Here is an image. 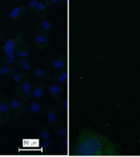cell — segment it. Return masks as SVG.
I'll list each match as a JSON object with an SVG mask.
<instances>
[{"label":"cell","mask_w":140,"mask_h":157,"mask_svg":"<svg viewBox=\"0 0 140 157\" xmlns=\"http://www.w3.org/2000/svg\"><path fill=\"white\" fill-rule=\"evenodd\" d=\"M27 76H28V72L25 71H15L13 75H12V78L16 83H19L22 81H24L26 79Z\"/></svg>","instance_id":"obj_16"},{"label":"cell","mask_w":140,"mask_h":157,"mask_svg":"<svg viewBox=\"0 0 140 157\" xmlns=\"http://www.w3.org/2000/svg\"><path fill=\"white\" fill-rule=\"evenodd\" d=\"M33 74H34V76L35 78L41 79V80H49V78H50L49 74L46 71L43 70V69H34V71H33Z\"/></svg>","instance_id":"obj_14"},{"label":"cell","mask_w":140,"mask_h":157,"mask_svg":"<svg viewBox=\"0 0 140 157\" xmlns=\"http://www.w3.org/2000/svg\"><path fill=\"white\" fill-rule=\"evenodd\" d=\"M47 110L46 101L43 100L42 98L40 99H34L32 101L29 106V110L32 114H44Z\"/></svg>","instance_id":"obj_4"},{"label":"cell","mask_w":140,"mask_h":157,"mask_svg":"<svg viewBox=\"0 0 140 157\" xmlns=\"http://www.w3.org/2000/svg\"><path fill=\"white\" fill-rule=\"evenodd\" d=\"M16 58H17V55H16V54L8 55V56H6V55H5L2 61L4 62V64H12L13 62L16 61V60H17Z\"/></svg>","instance_id":"obj_25"},{"label":"cell","mask_w":140,"mask_h":157,"mask_svg":"<svg viewBox=\"0 0 140 157\" xmlns=\"http://www.w3.org/2000/svg\"><path fill=\"white\" fill-rule=\"evenodd\" d=\"M79 156H113L122 151L120 145L88 128H83L75 147Z\"/></svg>","instance_id":"obj_1"},{"label":"cell","mask_w":140,"mask_h":157,"mask_svg":"<svg viewBox=\"0 0 140 157\" xmlns=\"http://www.w3.org/2000/svg\"><path fill=\"white\" fill-rule=\"evenodd\" d=\"M25 1H29V0H25Z\"/></svg>","instance_id":"obj_32"},{"label":"cell","mask_w":140,"mask_h":157,"mask_svg":"<svg viewBox=\"0 0 140 157\" xmlns=\"http://www.w3.org/2000/svg\"><path fill=\"white\" fill-rule=\"evenodd\" d=\"M67 132H68V128H67L66 125L61 126L56 129V134L59 137H66L67 135Z\"/></svg>","instance_id":"obj_22"},{"label":"cell","mask_w":140,"mask_h":157,"mask_svg":"<svg viewBox=\"0 0 140 157\" xmlns=\"http://www.w3.org/2000/svg\"><path fill=\"white\" fill-rule=\"evenodd\" d=\"M32 84L29 81L24 80L18 83L17 88H16V94L17 97L21 98L22 100L26 101L30 97L31 94Z\"/></svg>","instance_id":"obj_3"},{"label":"cell","mask_w":140,"mask_h":157,"mask_svg":"<svg viewBox=\"0 0 140 157\" xmlns=\"http://www.w3.org/2000/svg\"><path fill=\"white\" fill-rule=\"evenodd\" d=\"M46 12H47V4L46 2H39L38 7H37L36 10L34 14L39 16L41 19H44L46 17Z\"/></svg>","instance_id":"obj_19"},{"label":"cell","mask_w":140,"mask_h":157,"mask_svg":"<svg viewBox=\"0 0 140 157\" xmlns=\"http://www.w3.org/2000/svg\"><path fill=\"white\" fill-rule=\"evenodd\" d=\"M12 111L10 109L9 103L6 100L0 101V124H4L10 120L12 117Z\"/></svg>","instance_id":"obj_5"},{"label":"cell","mask_w":140,"mask_h":157,"mask_svg":"<svg viewBox=\"0 0 140 157\" xmlns=\"http://www.w3.org/2000/svg\"><path fill=\"white\" fill-rule=\"evenodd\" d=\"M52 146H53V143L52 141H50V139L44 140L41 143L42 149L44 151H52Z\"/></svg>","instance_id":"obj_23"},{"label":"cell","mask_w":140,"mask_h":157,"mask_svg":"<svg viewBox=\"0 0 140 157\" xmlns=\"http://www.w3.org/2000/svg\"><path fill=\"white\" fill-rule=\"evenodd\" d=\"M63 89L58 84H52L49 87V93L54 101H59L62 95Z\"/></svg>","instance_id":"obj_10"},{"label":"cell","mask_w":140,"mask_h":157,"mask_svg":"<svg viewBox=\"0 0 140 157\" xmlns=\"http://www.w3.org/2000/svg\"><path fill=\"white\" fill-rule=\"evenodd\" d=\"M52 66L56 70H62L66 66V56H60L52 61Z\"/></svg>","instance_id":"obj_13"},{"label":"cell","mask_w":140,"mask_h":157,"mask_svg":"<svg viewBox=\"0 0 140 157\" xmlns=\"http://www.w3.org/2000/svg\"><path fill=\"white\" fill-rule=\"evenodd\" d=\"M15 1H16V2H21L22 0H15Z\"/></svg>","instance_id":"obj_30"},{"label":"cell","mask_w":140,"mask_h":157,"mask_svg":"<svg viewBox=\"0 0 140 157\" xmlns=\"http://www.w3.org/2000/svg\"><path fill=\"white\" fill-rule=\"evenodd\" d=\"M17 56L19 57V58H28L29 56V52L28 48L26 47L25 44H24V45L20 48V50L17 52Z\"/></svg>","instance_id":"obj_21"},{"label":"cell","mask_w":140,"mask_h":157,"mask_svg":"<svg viewBox=\"0 0 140 157\" xmlns=\"http://www.w3.org/2000/svg\"><path fill=\"white\" fill-rule=\"evenodd\" d=\"M1 68V72L2 75L6 76V77H10L12 76L15 71V67L12 66V64H4L2 66H0Z\"/></svg>","instance_id":"obj_15"},{"label":"cell","mask_w":140,"mask_h":157,"mask_svg":"<svg viewBox=\"0 0 140 157\" xmlns=\"http://www.w3.org/2000/svg\"><path fill=\"white\" fill-rule=\"evenodd\" d=\"M1 75H2V72H1V68H0V78H1Z\"/></svg>","instance_id":"obj_29"},{"label":"cell","mask_w":140,"mask_h":157,"mask_svg":"<svg viewBox=\"0 0 140 157\" xmlns=\"http://www.w3.org/2000/svg\"><path fill=\"white\" fill-rule=\"evenodd\" d=\"M9 106L11 111H12V115L16 118L23 115L25 111V108L23 103L17 98H14L10 101Z\"/></svg>","instance_id":"obj_6"},{"label":"cell","mask_w":140,"mask_h":157,"mask_svg":"<svg viewBox=\"0 0 140 157\" xmlns=\"http://www.w3.org/2000/svg\"><path fill=\"white\" fill-rule=\"evenodd\" d=\"M25 12H26V7H25L24 5L17 6L10 12L9 17L12 20H17L21 18L23 15L25 14Z\"/></svg>","instance_id":"obj_11"},{"label":"cell","mask_w":140,"mask_h":157,"mask_svg":"<svg viewBox=\"0 0 140 157\" xmlns=\"http://www.w3.org/2000/svg\"><path fill=\"white\" fill-rule=\"evenodd\" d=\"M17 66L22 71H29L31 70V65H30L29 61H27L26 58L17 59Z\"/></svg>","instance_id":"obj_20"},{"label":"cell","mask_w":140,"mask_h":157,"mask_svg":"<svg viewBox=\"0 0 140 157\" xmlns=\"http://www.w3.org/2000/svg\"><path fill=\"white\" fill-rule=\"evenodd\" d=\"M67 77H68V74L66 70H64L60 72H56L54 75L53 78L54 81L58 83H65L67 81Z\"/></svg>","instance_id":"obj_18"},{"label":"cell","mask_w":140,"mask_h":157,"mask_svg":"<svg viewBox=\"0 0 140 157\" xmlns=\"http://www.w3.org/2000/svg\"><path fill=\"white\" fill-rule=\"evenodd\" d=\"M61 2H64V3H66V2H67V0H61Z\"/></svg>","instance_id":"obj_28"},{"label":"cell","mask_w":140,"mask_h":157,"mask_svg":"<svg viewBox=\"0 0 140 157\" xmlns=\"http://www.w3.org/2000/svg\"><path fill=\"white\" fill-rule=\"evenodd\" d=\"M31 84L32 89L30 97L34 99H40L43 98L44 93V88H45L44 83H39V82H33Z\"/></svg>","instance_id":"obj_9"},{"label":"cell","mask_w":140,"mask_h":157,"mask_svg":"<svg viewBox=\"0 0 140 157\" xmlns=\"http://www.w3.org/2000/svg\"><path fill=\"white\" fill-rule=\"evenodd\" d=\"M46 115L47 119L49 120V122L52 124H57L60 122L61 120V115L58 110L56 108L52 105H49L46 110Z\"/></svg>","instance_id":"obj_8"},{"label":"cell","mask_w":140,"mask_h":157,"mask_svg":"<svg viewBox=\"0 0 140 157\" xmlns=\"http://www.w3.org/2000/svg\"><path fill=\"white\" fill-rule=\"evenodd\" d=\"M49 42H50V39H49V37L47 35V34L39 33L36 36L34 37V44L37 46V48L40 49L41 51H44L48 48Z\"/></svg>","instance_id":"obj_7"},{"label":"cell","mask_w":140,"mask_h":157,"mask_svg":"<svg viewBox=\"0 0 140 157\" xmlns=\"http://www.w3.org/2000/svg\"><path fill=\"white\" fill-rule=\"evenodd\" d=\"M59 2H61V0H45L47 5H52L58 3Z\"/></svg>","instance_id":"obj_27"},{"label":"cell","mask_w":140,"mask_h":157,"mask_svg":"<svg viewBox=\"0 0 140 157\" xmlns=\"http://www.w3.org/2000/svg\"><path fill=\"white\" fill-rule=\"evenodd\" d=\"M52 28V22L49 21V20L47 19H43L40 21L39 25V27H38V30H39V33H42V34H48L50 29Z\"/></svg>","instance_id":"obj_12"},{"label":"cell","mask_w":140,"mask_h":157,"mask_svg":"<svg viewBox=\"0 0 140 157\" xmlns=\"http://www.w3.org/2000/svg\"><path fill=\"white\" fill-rule=\"evenodd\" d=\"M24 41L22 38V33L21 31L18 32V34L12 39H8L4 46H2V49L4 50L5 55H17V52L19 51L20 48L24 45Z\"/></svg>","instance_id":"obj_2"},{"label":"cell","mask_w":140,"mask_h":157,"mask_svg":"<svg viewBox=\"0 0 140 157\" xmlns=\"http://www.w3.org/2000/svg\"><path fill=\"white\" fill-rule=\"evenodd\" d=\"M37 133L39 135V137L43 140H49L51 139L52 137V132L50 130L45 126L39 128V129L37 130Z\"/></svg>","instance_id":"obj_17"},{"label":"cell","mask_w":140,"mask_h":157,"mask_svg":"<svg viewBox=\"0 0 140 157\" xmlns=\"http://www.w3.org/2000/svg\"><path fill=\"white\" fill-rule=\"evenodd\" d=\"M39 0H29V5H28V7H29V11L31 13L34 14L35 12V10H36L38 5H39Z\"/></svg>","instance_id":"obj_24"},{"label":"cell","mask_w":140,"mask_h":157,"mask_svg":"<svg viewBox=\"0 0 140 157\" xmlns=\"http://www.w3.org/2000/svg\"><path fill=\"white\" fill-rule=\"evenodd\" d=\"M62 109H63L64 111H66L68 109V100L67 99H64L63 101H62Z\"/></svg>","instance_id":"obj_26"},{"label":"cell","mask_w":140,"mask_h":157,"mask_svg":"<svg viewBox=\"0 0 140 157\" xmlns=\"http://www.w3.org/2000/svg\"><path fill=\"white\" fill-rule=\"evenodd\" d=\"M1 98H2V94H1V93H0V100H1Z\"/></svg>","instance_id":"obj_31"}]
</instances>
